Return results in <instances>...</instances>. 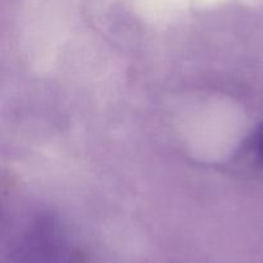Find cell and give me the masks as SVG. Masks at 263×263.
<instances>
[{"label":"cell","mask_w":263,"mask_h":263,"mask_svg":"<svg viewBox=\"0 0 263 263\" xmlns=\"http://www.w3.org/2000/svg\"><path fill=\"white\" fill-rule=\"evenodd\" d=\"M17 263H82L76 249L61 239L30 240L20 249Z\"/></svg>","instance_id":"1"},{"label":"cell","mask_w":263,"mask_h":263,"mask_svg":"<svg viewBox=\"0 0 263 263\" xmlns=\"http://www.w3.org/2000/svg\"><path fill=\"white\" fill-rule=\"evenodd\" d=\"M257 145H258V151L261 157L263 158V123L258 130V135H257Z\"/></svg>","instance_id":"2"}]
</instances>
